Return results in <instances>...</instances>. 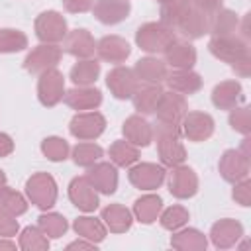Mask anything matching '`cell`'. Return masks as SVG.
<instances>
[{"instance_id":"cell-36","label":"cell","mask_w":251,"mask_h":251,"mask_svg":"<svg viewBox=\"0 0 251 251\" xmlns=\"http://www.w3.org/2000/svg\"><path fill=\"white\" fill-rule=\"evenodd\" d=\"M47 239L43 237L41 231H37L35 227H25L24 235H22V247L29 249V247H47Z\"/></svg>"},{"instance_id":"cell-10","label":"cell","mask_w":251,"mask_h":251,"mask_svg":"<svg viewBox=\"0 0 251 251\" xmlns=\"http://www.w3.org/2000/svg\"><path fill=\"white\" fill-rule=\"evenodd\" d=\"M129 178L139 188H155L163 180V169L155 165H139L129 173Z\"/></svg>"},{"instance_id":"cell-41","label":"cell","mask_w":251,"mask_h":251,"mask_svg":"<svg viewBox=\"0 0 251 251\" xmlns=\"http://www.w3.org/2000/svg\"><path fill=\"white\" fill-rule=\"evenodd\" d=\"M75 247H94V245H90V243H82V241H75V243L69 245V249H75Z\"/></svg>"},{"instance_id":"cell-35","label":"cell","mask_w":251,"mask_h":251,"mask_svg":"<svg viewBox=\"0 0 251 251\" xmlns=\"http://www.w3.org/2000/svg\"><path fill=\"white\" fill-rule=\"evenodd\" d=\"M0 196H2V202H4L2 206H4L6 210H10V212H14V214H22V212L25 210L24 198H22L20 194H16L14 190H2Z\"/></svg>"},{"instance_id":"cell-17","label":"cell","mask_w":251,"mask_h":251,"mask_svg":"<svg viewBox=\"0 0 251 251\" xmlns=\"http://www.w3.org/2000/svg\"><path fill=\"white\" fill-rule=\"evenodd\" d=\"M184 131L192 139H204L212 133V120L204 114H190L184 124Z\"/></svg>"},{"instance_id":"cell-18","label":"cell","mask_w":251,"mask_h":251,"mask_svg":"<svg viewBox=\"0 0 251 251\" xmlns=\"http://www.w3.org/2000/svg\"><path fill=\"white\" fill-rule=\"evenodd\" d=\"M124 133L129 137V141L137 145H147L151 141V129L149 124L139 120V118H129L127 124L124 126Z\"/></svg>"},{"instance_id":"cell-13","label":"cell","mask_w":251,"mask_h":251,"mask_svg":"<svg viewBox=\"0 0 251 251\" xmlns=\"http://www.w3.org/2000/svg\"><path fill=\"white\" fill-rule=\"evenodd\" d=\"M222 173L227 180H239L247 175V157L235 153V151H226L222 159Z\"/></svg>"},{"instance_id":"cell-22","label":"cell","mask_w":251,"mask_h":251,"mask_svg":"<svg viewBox=\"0 0 251 251\" xmlns=\"http://www.w3.org/2000/svg\"><path fill=\"white\" fill-rule=\"evenodd\" d=\"M239 92H241V86L237 82H224L214 90V104L222 108H229L235 104V98L239 96Z\"/></svg>"},{"instance_id":"cell-39","label":"cell","mask_w":251,"mask_h":251,"mask_svg":"<svg viewBox=\"0 0 251 251\" xmlns=\"http://www.w3.org/2000/svg\"><path fill=\"white\" fill-rule=\"evenodd\" d=\"M247 192H249V182H243V184L233 192V198H237L243 206H249V196H247Z\"/></svg>"},{"instance_id":"cell-9","label":"cell","mask_w":251,"mask_h":251,"mask_svg":"<svg viewBox=\"0 0 251 251\" xmlns=\"http://www.w3.org/2000/svg\"><path fill=\"white\" fill-rule=\"evenodd\" d=\"M88 180L94 188L106 192V194H112L116 190V182H118V175H116V169L112 165H98L96 169L90 171L88 175Z\"/></svg>"},{"instance_id":"cell-29","label":"cell","mask_w":251,"mask_h":251,"mask_svg":"<svg viewBox=\"0 0 251 251\" xmlns=\"http://www.w3.org/2000/svg\"><path fill=\"white\" fill-rule=\"evenodd\" d=\"M102 155V149L94 143H80L75 147V163L76 165H92Z\"/></svg>"},{"instance_id":"cell-25","label":"cell","mask_w":251,"mask_h":251,"mask_svg":"<svg viewBox=\"0 0 251 251\" xmlns=\"http://www.w3.org/2000/svg\"><path fill=\"white\" fill-rule=\"evenodd\" d=\"M69 51L75 55H90L94 51V43L86 29H76L69 39Z\"/></svg>"},{"instance_id":"cell-24","label":"cell","mask_w":251,"mask_h":251,"mask_svg":"<svg viewBox=\"0 0 251 251\" xmlns=\"http://www.w3.org/2000/svg\"><path fill=\"white\" fill-rule=\"evenodd\" d=\"M67 102L75 108H92L96 104H100V92L98 90H90V88H84V90H71L69 96H67Z\"/></svg>"},{"instance_id":"cell-8","label":"cell","mask_w":251,"mask_h":251,"mask_svg":"<svg viewBox=\"0 0 251 251\" xmlns=\"http://www.w3.org/2000/svg\"><path fill=\"white\" fill-rule=\"evenodd\" d=\"M108 86L118 98H129L135 90V76L127 69H116L108 75Z\"/></svg>"},{"instance_id":"cell-21","label":"cell","mask_w":251,"mask_h":251,"mask_svg":"<svg viewBox=\"0 0 251 251\" xmlns=\"http://www.w3.org/2000/svg\"><path fill=\"white\" fill-rule=\"evenodd\" d=\"M102 216H104V220L108 222V226H110L114 231H124V229H127L129 224H131L129 212H127L126 208H122V206H110V208H106V210L102 212Z\"/></svg>"},{"instance_id":"cell-27","label":"cell","mask_w":251,"mask_h":251,"mask_svg":"<svg viewBox=\"0 0 251 251\" xmlns=\"http://www.w3.org/2000/svg\"><path fill=\"white\" fill-rule=\"evenodd\" d=\"M75 229L82 237H88V239H94L96 237V241H100L104 237V227L98 222H94V218H78L75 222Z\"/></svg>"},{"instance_id":"cell-7","label":"cell","mask_w":251,"mask_h":251,"mask_svg":"<svg viewBox=\"0 0 251 251\" xmlns=\"http://www.w3.org/2000/svg\"><path fill=\"white\" fill-rule=\"evenodd\" d=\"M129 12V2L127 0H100L96 6L98 20L104 24H116L124 20Z\"/></svg>"},{"instance_id":"cell-28","label":"cell","mask_w":251,"mask_h":251,"mask_svg":"<svg viewBox=\"0 0 251 251\" xmlns=\"http://www.w3.org/2000/svg\"><path fill=\"white\" fill-rule=\"evenodd\" d=\"M141 96L139 98H135V108L139 110V112H145V114H151V112H155L157 110V106H159V98H161V90L159 88H147V90H143V92H139Z\"/></svg>"},{"instance_id":"cell-43","label":"cell","mask_w":251,"mask_h":251,"mask_svg":"<svg viewBox=\"0 0 251 251\" xmlns=\"http://www.w3.org/2000/svg\"><path fill=\"white\" fill-rule=\"evenodd\" d=\"M4 180H6V178H4V175H2V171H0V192L4 190Z\"/></svg>"},{"instance_id":"cell-12","label":"cell","mask_w":251,"mask_h":251,"mask_svg":"<svg viewBox=\"0 0 251 251\" xmlns=\"http://www.w3.org/2000/svg\"><path fill=\"white\" fill-rule=\"evenodd\" d=\"M210 49L216 57H222L226 61H229V53H235V57L239 61H247V49L245 45L239 41V39H233V37H222V39H214L210 43Z\"/></svg>"},{"instance_id":"cell-34","label":"cell","mask_w":251,"mask_h":251,"mask_svg":"<svg viewBox=\"0 0 251 251\" xmlns=\"http://www.w3.org/2000/svg\"><path fill=\"white\" fill-rule=\"evenodd\" d=\"M186 218H188L186 210H184V208H180V206H175V208H169V210L163 214L161 222H163V226H165V227L175 229V227L182 226V224L186 222Z\"/></svg>"},{"instance_id":"cell-42","label":"cell","mask_w":251,"mask_h":251,"mask_svg":"<svg viewBox=\"0 0 251 251\" xmlns=\"http://www.w3.org/2000/svg\"><path fill=\"white\" fill-rule=\"evenodd\" d=\"M0 247H10V249H14V247H16V243H6V241H0Z\"/></svg>"},{"instance_id":"cell-32","label":"cell","mask_w":251,"mask_h":251,"mask_svg":"<svg viewBox=\"0 0 251 251\" xmlns=\"http://www.w3.org/2000/svg\"><path fill=\"white\" fill-rule=\"evenodd\" d=\"M41 149H43V153H45L51 161H61V159H65V157H67L69 145H67V141H65V139L49 137V139H45V141H43Z\"/></svg>"},{"instance_id":"cell-38","label":"cell","mask_w":251,"mask_h":251,"mask_svg":"<svg viewBox=\"0 0 251 251\" xmlns=\"http://www.w3.org/2000/svg\"><path fill=\"white\" fill-rule=\"evenodd\" d=\"M18 229V224L8 216V210L0 206V233L2 235H12Z\"/></svg>"},{"instance_id":"cell-3","label":"cell","mask_w":251,"mask_h":251,"mask_svg":"<svg viewBox=\"0 0 251 251\" xmlns=\"http://www.w3.org/2000/svg\"><path fill=\"white\" fill-rule=\"evenodd\" d=\"M39 98L45 106H53L63 98V76L57 71H47L39 80Z\"/></svg>"},{"instance_id":"cell-4","label":"cell","mask_w":251,"mask_h":251,"mask_svg":"<svg viewBox=\"0 0 251 251\" xmlns=\"http://www.w3.org/2000/svg\"><path fill=\"white\" fill-rule=\"evenodd\" d=\"M104 129V118L100 114H80L71 122V131L76 137L90 139L100 135Z\"/></svg>"},{"instance_id":"cell-26","label":"cell","mask_w":251,"mask_h":251,"mask_svg":"<svg viewBox=\"0 0 251 251\" xmlns=\"http://www.w3.org/2000/svg\"><path fill=\"white\" fill-rule=\"evenodd\" d=\"M137 73L141 78L145 80H151V82H157L161 78H165V67L155 61V59H143L137 63Z\"/></svg>"},{"instance_id":"cell-1","label":"cell","mask_w":251,"mask_h":251,"mask_svg":"<svg viewBox=\"0 0 251 251\" xmlns=\"http://www.w3.org/2000/svg\"><path fill=\"white\" fill-rule=\"evenodd\" d=\"M137 43L145 51H165L171 47V43H175V37L169 29H165L157 24H147V25L139 27Z\"/></svg>"},{"instance_id":"cell-23","label":"cell","mask_w":251,"mask_h":251,"mask_svg":"<svg viewBox=\"0 0 251 251\" xmlns=\"http://www.w3.org/2000/svg\"><path fill=\"white\" fill-rule=\"evenodd\" d=\"M98 71H100V65L96 61H82V63L73 67L71 76H73V80L76 84H88V82L96 80Z\"/></svg>"},{"instance_id":"cell-15","label":"cell","mask_w":251,"mask_h":251,"mask_svg":"<svg viewBox=\"0 0 251 251\" xmlns=\"http://www.w3.org/2000/svg\"><path fill=\"white\" fill-rule=\"evenodd\" d=\"M57 59H59V51H57L55 47L39 45V47L25 59V69H27V71H39V69H45V67L55 65Z\"/></svg>"},{"instance_id":"cell-20","label":"cell","mask_w":251,"mask_h":251,"mask_svg":"<svg viewBox=\"0 0 251 251\" xmlns=\"http://www.w3.org/2000/svg\"><path fill=\"white\" fill-rule=\"evenodd\" d=\"M159 210H161L159 196H143L135 202V214H137L139 222H143V224H151L157 218Z\"/></svg>"},{"instance_id":"cell-19","label":"cell","mask_w":251,"mask_h":251,"mask_svg":"<svg viewBox=\"0 0 251 251\" xmlns=\"http://www.w3.org/2000/svg\"><path fill=\"white\" fill-rule=\"evenodd\" d=\"M171 47H173V49H165V51H167V59H169L171 65L188 69V67L194 63L196 53H194V49H192L190 45H186V43H178V45L171 43Z\"/></svg>"},{"instance_id":"cell-14","label":"cell","mask_w":251,"mask_h":251,"mask_svg":"<svg viewBox=\"0 0 251 251\" xmlns=\"http://www.w3.org/2000/svg\"><path fill=\"white\" fill-rule=\"evenodd\" d=\"M100 55L112 63H120L129 55V45L120 37H104L100 41Z\"/></svg>"},{"instance_id":"cell-30","label":"cell","mask_w":251,"mask_h":251,"mask_svg":"<svg viewBox=\"0 0 251 251\" xmlns=\"http://www.w3.org/2000/svg\"><path fill=\"white\" fill-rule=\"evenodd\" d=\"M39 224H41L43 231H45L47 235H51V237H61V235L65 233V229H67V222H65V218L59 216V214L41 216V218H39Z\"/></svg>"},{"instance_id":"cell-40","label":"cell","mask_w":251,"mask_h":251,"mask_svg":"<svg viewBox=\"0 0 251 251\" xmlns=\"http://www.w3.org/2000/svg\"><path fill=\"white\" fill-rule=\"evenodd\" d=\"M12 139L6 135V133H0V157L2 155H8L10 151H12Z\"/></svg>"},{"instance_id":"cell-33","label":"cell","mask_w":251,"mask_h":251,"mask_svg":"<svg viewBox=\"0 0 251 251\" xmlns=\"http://www.w3.org/2000/svg\"><path fill=\"white\" fill-rule=\"evenodd\" d=\"M110 153H112V157H114V161L118 163V165H129V163H133L135 159H137V151L133 149V147H129L126 141H118V143H114L112 145V149H110Z\"/></svg>"},{"instance_id":"cell-37","label":"cell","mask_w":251,"mask_h":251,"mask_svg":"<svg viewBox=\"0 0 251 251\" xmlns=\"http://www.w3.org/2000/svg\"><path fill=\"white\" fill-rule=\"evenodd\" d=\"M231 127L233 129H239L241 133H247L249 131V118H247V108H241V110H235L231 114Z\"/></svg>"},{"instance_id":"cell-11","label":"cell","mask_w":251,"mask_h":251,"mask_svg":"<svg viewBox=\"0 0 251 251\" xmlns=\"http://www.w3.org/2000/svg\"><path fill=\"white\" fill-rule=\"evenodd\" d=\"M171 192L178 198L192 196L196 192V176L190 169H176L171 175Z\"/></svg>"},{"instance_id":"cell-2","label":"cell","mask_w":251,"mask_h":251,"mask_svg":"<svg viewBox=\"0 0 251 251\" xmlns=\"http://www.w3.org/2000/svg\"><path fill=\"white\" fill-rule=\"evenodd\" d=\"M27 194L39 208H49L55 202V182L49 175H35L27 180Z\"/></svg>"},{"instance_id":"cell-5","label":"cell","mask_w":251,"mask_h":251,"mask_svg":"<svg viewBox=\"0 0 251 251\" xmlns=\"http://www.w3.org/2000/svg\"><path fill=\"white\" fill-rule=\"evenodd\" d=\"M71 200L75 202L76 208L90 212L98 206V196L92 188V184L86 178H75L71 184Z\"/></svg>"},{"instance_id":"cell-16","label":"cell","mask_w":251,"mask_h":251,"mask_svg":"<svg viewBox=\"0 0 251 251\" xmlns=\"http://www.w3.org/2000/svg\"><path fill=\"white\" fill-rule=\"evenodd\" d=\"M212 235H214V243L218 247H227L241 235V226L231 222V220H224V222L214 226Z\"/></svg>"},{"instance_id":"cell-6","label":"cell","mask_w":251,"mask_h":251,"mask_svg":"<svg viewBox=\"0 0 251 251\" xmlns=\"http://www.w3.org/2000/svg\"><path fill=\"white\" fill-rule=\"evenodd\" d=\"M37 35L41 39H61L65 35V20L57 12H45L37 20Z\"/></svg>"},{"instance_id":"cell-31","label":"cell","mask_w":251,"mask_h":251,"mask_svg":"<svg viewBox=\"0 0 251 251\" xmlns=\"http://www.w3.org/2000/svg\"><path fill=\"white\" fill-rule=\"evenodd\" d=\"M25 47V37L14 29H0V51H20Z\"/></svg>"}]
</instances>
